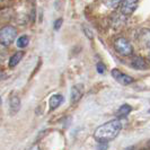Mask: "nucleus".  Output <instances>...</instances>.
<instances>
[{
    "instance_id": "f257e3e1",
    "label": "nucleus",
    "mask_w": 150,
    "mask_h": 150,
    "mask_svg": "<svg viewBox=\"0 0 150 150\" xmlns=\"http://www.w3.org/2000/svg\"><path fill=\"white\" fill-rule=\"evenodd\" d=\"M122 130V123L120 120H111L106 122L104 124L99 125L95 132H94V138L95 140L100 144H106L107 142L114 140Z\"/></svg>"
},
{
    "instance_id": "f03ea898",
    "label": "nucleus",
    "mask_w": 150,
    "mask_h": 150,
    "mask_svg": "<svg viewBox=\"0 0 150 150\" xmlns=\"http://www.w3.org/2000/svg\"><path fill=\"white\" fill-rule=\"evenodd\" d=\"M17 36V30L11 25H6L0 28V44L9 46Z\"/></svg>"
},
{
    "instance_id": "7ed1b4c3",
    "label": "nucleus",
    "mask_w": 150,
    "mask_h": 150,
    "mask_svg": "<svg viewBox=\"0 0 150 150\" xmlns=\"http://www.w3.org/2000/svg\"><path fill=\"white\" fill-rule=\"evenodd\" d=\"M114 49L115 51L123 55V57H129L133 53V47L131 43L129 42L125 38H117L114 42Z\"/></svg>"
},
{
    "instance_id": "20e7f679",
    "label": "nucleus",
    "mask_w": 150,
    "mask_h": 150,
    "mask_svg": "<svg viewBox=\"0 0 150 150\" xmlns=\"http://www.w3.org/2000/svg\"><path fill=\"white\" fill-rule=\"evenodd\" d=\"M138 5H139V0H122L120 7H119L120 13L125 17H129L135 11Z\"/></svg>"
},
{
    "instance_id": "39448f33",
    "label": "nucleus",
    "mask_w": 150,
    "mask_h": 150,
    "mask_svg": "<svg viewBox=\"0 0 150 150\" xmlns=\"http://www.w3.org/2000/svg\"><path fill=\"white\" fill-rule=\"evenodd\" d=\"M111 75H112V77L117 81V83H120L121 85H124V86L131 85V83L134 81V79H133L131 76L122 72L119 69H113L112 71H111Z\"/></svg>"
},
{
    "instance_id": "423d86ee",
    "label": "nucleus",
    "mask_w": 150,
    "mask_h": 150,
    "mask_svg": "<svg viewBox=\"0 0 150 150\" xmlns=\"http://www.w3.org/2000/svg\"><path fill=\"white\" fill-rule=\"evenodd\" d=\"M83 95V83H77L70 90V100L72 104H77Z\"/></svg>"
},
{
    "instance_id": "0eeeda50",
    "label": "nucleus",
    "mask_w": 150,
    "mask_h": 150,
    "mask_svg": "<svg viewBox=\"0 0 150 150\" xmlns=\"http://www.w3.org/2000/svg\"><path fill=\"white\" fill-rule=\"evenodd\" d=\"M130 66L135 69V70H147L148 69V63L141 57H134L130 61Z\"/></svg>"
},
{
    "instance_id": "6e6552de",
    "label": "nucleus",
    "mask_w": 150,
    "mask_h": 150,
    "mask_svg": "<svg viewBox=\"0 0 150 150\" xmlns=\"http://www.w3.org/2000/svg\"><path fill=\"white\" fill-rule=\"evenodd\" d=\"M21 98L18 95H11V97L9 99V108L11 114H15L21 110Z\"/></svg>"
},
{
    "instance_id": "1a4fd4ad",
    "label": "nucleus",
    "mask_w": 150,
    "mask_h": 150,
    "mask_svg": "<svg viewBox=\"0 0 150 150\" xmlns=\"http://www.w3.org/2000/svg\"><path fill=\"white\" fill-rule=\"evenodd\" d=\"M64 100V97L60 95V94H55V95H52L50 100H49V104H50V111H54L57 110L59 106L63 103Z\"/></svg>"
},
{
    "instance_id": "9d476101",
    "label": "nucleus",
    "mask_w": 150,
    "mask_h": 150,
    "mask_svg": "<svg viewBox=\"0 0 150 150\" xmlns=\"http://www.w3.org/2000/svg\"><path fill=\"white\" fill-rule=\"evenodd\" d=\"M23 57H24V52H23V51H18V52L14 53V54L9 58V60H8V67L10 68V69L17 67V64L21 62V60L23 59Z\"/></svg>"
},
{
    "instance_id": "9b49d317",
    "label": "nucleus",
    "mask_w": 150,
    "mask_h": 150,
    "mask_svg": "<svg viewBox=\"0 0 150 150\" xmlns=\"http://www.w3.org/2000/svg\"><path fill=\"white\" fill-rule=\"evenodd\" d=\"M122 0H102L103 6L107 9H116L120 7Z\"/></svg>"
},
{
    "instance_id": "f8f14e48",
    "label": "nucleus",
    "mask_w": 150,
    "mask_h": 150,
    "mask_svg": "<svg viewBox=\"0 0 150 150\" xmlns=\"http://www.w3.org/2000/svg\"><path fill=\"white\" fill-rule=\"evenodd\" d=\"M140 41L146 46L150 47V30H143L140 33Z\"/></svg>"
},
{
    "instance_id": "ddd939ff",
    "label": "nucleus",
    "mask_w": 150,
    "mask_h": 150,
    "mask_svg": "<svg viewBox=\"0 0 150 150\" xmlns=\"http://www.w3.org/2000/svg\"><path fill=\"white\" fill-rule=\"evenodd\" d=\"M30 43V38L27 36V35H22L21 38H17V42H16V45H17V47H19V49H24V47H26L27 45Z\"/></svg>"
},
{
    "instance_id": "4468645a",
    "label": "nucleus",
    "mask_w": 150,
    "mask_h": 150,
    "mask_svg": "<svg viewBox=\"0 0 150 150\" xmlns=\"http://www.w3.org/2000/svg\"><path fill=\"white\" fill-rule=\"evenodd\" d=\"M132 111V107L129 105V104H123V105H121V107L119 108V111H117V114L120 115V116H127L129 115L130 113Z\"/></svg>"
},
{
    "instance_id": "2eb2a0df",
    "label": "nucleus",
    "mask_w": 150,
    "mask_h": 150,
    "mask_svg": "<svg viewBox=\"0 0 150 150\" xmlns=\"http://www.w3.org/2000/svg\"><path fill=\"white\" fill-rule=\"evenodd\" d=\"M83 33H85V35L89 38V40H93V38H94V33H93V30H91V28H90L89 26H87V25L83 24Z\"/></svg>"
},
{
    "instance_id": "dca6fc26",
    "label": "nucleus",
    "mask_w": 150,
    "mask_h": 150,
    "mask_svg": "<svg viewBox=\"0 0 150 150\" xmlns=\"http://www.w3.org/2000/svg\"><path fill=\"white\" fill-rule=\"evenodd\" d=\"M62 23H63V19H62V18H58V19L54 22V24H53V28L55 30H59L60 27L62 26Z\"/></svg>"
},
{
    "instance_id": "f3484780",
    "label": "nucleus",
    "mask_w": 150,
    "mask_h": 150,
    "mask_svg": "<svg viewBox=\"0 0 150 150\" xmlns=\"http://www.w3.org/2000/svg\"><path fill=\"white\" fill-rule=\"evenodd\" d=\"M96 68H97V72L98 74H104L105 72V64L103 63V62H98L97 66H96Z\"/></svg>"
},
{
    "instance_id": "a211bd4d",
    "label": "nucleus",
    "mask_w": 150,
    "mask_h": 150,
    "mask_svg": "<svg viewBox=\"0 0 150 150\" xmlns=\"http://www.w3.org/2000/svg\"><path fill=\"white\" fill-rule=\"evenodd\" d=\"M28 150H40V148H38V144H34V146H32V147H30Z\"/></svg>"
},
{
    "instance_id": "6ab92c4d",
    "label": "nucleus",
    "mask_w": 150,
    "mask_h": 150,
    "mask_svg": "<svg viewBox=\"0 0 150 150\" xmlns=\"http://www.w3.org/2000/svg\"><path fill=\"white\" fill-rule=\"evenodd\" d=\"M148 147H149V148H150V141H149V142H148Z\"/></svg>"
},
{
    "instance_id": "aec40b11",
    "label": "nucleus",
    "mask_w": 150,
    "mask_h": 150,
    "mask_svg": "<svg viewBox=\"0 0 150 150\" xmlns=\"http://www.w3.org/2000/svg\"><path fill=\"white\" fill-rule=\"evenodd\" d=\"M127 150H132V148H128Z\"/></svg>"
},
{
    "instance_id": "412c9836",
    "label": "nucleus",
    "mask_w": 150,
    "mask_h": 150,
    "mask_svg": "<svg viewBox=\"0 0 150 150\" xmlns=\"http://www.w3.org/2000/svg\"><path fill=\"white\" fill-rule=\"evenodd\" d=\"M148 58H149V60H150V52H149V55H148Z\"/></svg>"
},
{
    "instance_id": "4be33fe9",
    "label": "nucleus",
    "mask_w": 150,
    "mask_h": 150,
    "mask_svg": "<svg viewBox=\"0 0 150 150\" xmlns=\"http://www.w3.org/2000/svg\"><path fill=\"white\" fill-rule=\"evenodd\" d=\"M0 104H1V97H0Z\"/></svg>"
},
{
    "instance_id": "5701e85b",
    "label": "nucleus",
    "mask_w": 150,
    "mask_h": 150,
    "mask_svg": "<svg viewBox=\"0 0 150 150\" xmlns=\"http://www.w3.org/2000/svg\"><path fill=\"white\" fill-rule=\"evenodd\" d=\"M149 113H150V110H149Z\"/></svg>"
}]
</instances>
